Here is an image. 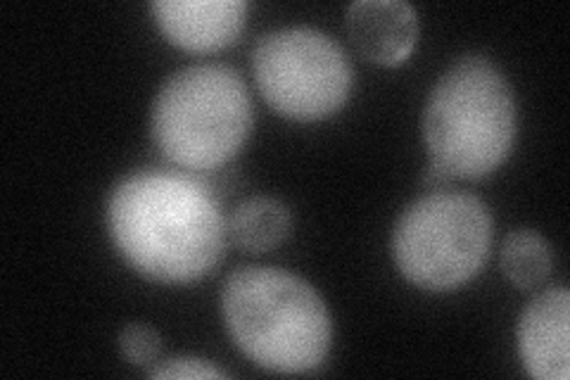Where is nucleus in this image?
Wrapping results in <instances>:
<instances>
[{"label": "nucleus", "instance_id": "nucleus-1", "mask_svg": "<svg viewBox=\"0 0 570 380\" xmlns=\"http://www.w3.org/2000/svg\"><path fill=\"white\" fill-rule=\"evenodd\" d=\"M107 228L119 255L159 283H193L217 269L226 220L203 178L142 169L121 178L107 201Z\"/></svg>", "mask_w": 570, "mask_h": 380}, {"label": "nucleus", "instance_id": "nucleus-2", "mask_svg": "<svg viewBox=\"0 0 570 380\" xmlns=\"http://www.w3.org/2000/svg\"><path fill=\"white\" fill-rule=\"evenodd\" d=\"M226 329L238 350L276 373H307L328 357L333 325L326 302L291 271L240 266L222 291Z\"/></svg>", "mask_w": 570, "mask_h": 380}, {"label": "nucleus", "instance_id": "nucleus-3", "mask_svg": "<svg viewBox=\"0 0 570 380\" xmlns=\"http://www.w3.org/2000/svg\"><path fill=\"white\" fill-rule=\"evenodd\" d=\"M423 136L454 178L492 174L515 140V98L502 69L483 56L456 60L428 96Z\"/></svg>", "mask_w": 570, "mask_h": 380}, {"label": "nucleus", "instance_id": "nucleus-4", "mask_svg": "<svg viewBox=\"0 0 570 380\" xmlns=\"http://www.w3.org/2000/svg\"><path fill=\"white\" fill-rule=\"evenodd\" d=\"M253 98L234 67L203 62L171 75L153 105V138L174 165L217 169L253 131Z\"/></svg>", "mask_w": 570, "mask_h": 380}, {"label": "nucleus", "instance_id": "nucleus-5", "mask_svg": "<svg viewBox=\"0 0 570 380\" xmlns=\"http://www.w3.org/2000/svg\"><path fill=\"white\" fill-rule=\"evenodd\" d=\"M492 247V214L480 197L433 191L409 205L392 231V257L406 281L444 293L471 281Z\"/></svg>", "mask_w": 570, "mask_h": 380}, {"label": "nucleus", "instance_id": "nucleus-6", "mask_svg": "<svg viewBox=\"0 0 570 380\" xmlns=\"http://www.w3.org/2000/svg\"><path fill=\"white\" fill-rule=\"evenodd\" d=\"M255 79L276 113L297 121L326 119L352 94L354 71L343 46L314 27L262 36L253 52Z\"/></svg>", "mask_w": 570, "mask_h": 380}, {"label": "nucleus", "instance_id": "nucleus-7", "mask_svg": "<svg viewBox=\"0 0 570 380\" xmlns=\"http://www.w3.org/2000/svg\"><path fill=\"white\" fill-rule=\"evenodd\" d=\"M519 350L525 371L538 380L570 376V295L563 288L534 298L519 321Z\"/></svg>", "mask_w": 570, "mask_h": 380}, {"label": "nucleus", "instance_id": "nucleus-8", "mask_svg": "<svg viewBox=\"0 0 570 380\" xmlns=\"http://www.w3.org/2000/svg\"><path fill=\"white\" fill-rule=\"evenodd\" d=\"M150 10L167 39L190 52L230 46L240 36L247 17L243 0H157Z\"/></svg>", "mask_w": 570, "mask_h": 380}, {"label": "nucleus", "instance_id": "nucleus-9", "mask_svg": "<svg viewBox=\"0 0 570 380\" xmlns=\"http://www.w3.org/2000/svg\"><path fill=\"white\" fill-rule=\"evenodd\" d=\"M356 50L379 65L404 62L419 41V14L404 0H356L347 10Z\"/></svg>", "mask_w": 570, "mask_h": 380}, {"label": "nucleus", "instance_id": "nucleus-10", "mask_svg": "<svg viewBox=\"0 0 570 380\" xmlns=\"http://www.w3.org/2000/svg\"><path fill=\"white\" fill-rule=\"evenodd\" d=\"M293 226L291 210L285 207L276 197L257 195L240 203L234 214L228 216L226 228L240 247L264 252L274 250L288 238Z\"/></svg>", "mask_w": 570, "mask_h": 380}, {"label": "nucleus", "instance_id": "nucleus-11", "mask_svg": "<svg viewBox=\"0 0 570 380\" xmlns=\"http://www.w3.org/2000/svg\"><path fill=\"white\" fill-rule=\"evenodd\" d=\"M551 247L538 231L521 228L507 235L502 245V269L519 288L540 285L551 274Z\"/></svg>", "mask_w": 570, "mask_h": 380}, {"label": "nucleus", "instance_id": "nucleus-12", "mask_svg": "<svg viewBox=\"0 0 570 380\" xmlns=\"http://www.w3.org/2000/svg\"><path fill=\"white\" fill-rule=\"evenodd\" d=\"M119 348L121 354L127 357L136 367H150L159 361L163 354V338L150 325L129 323L127 329L119 333Z\"/></svg>", "mask_w": 570, "mask_h": 380}, {"label": "nucleus", "instance_id": "nucleus-13", "mask_svg": "<svg viewBox=\"0 0 570 380\" xmlns=\"http://www.w3.org/2000/svg\"><path fill=\"white\" fill-rule=\"evenodd\" d=\"M150 378H184V380H212V378H226L224 371H219L209 361L200 357H174L163 361V364L150 369Z\"/></svg>", "mask_w": 570, "mask_h": 380}, {"label": "nucleus", "instance_id": "nucleus-14", "mask_svg": "<svg viewBox=\"0 0 570 380\" xmlns=\"http://www.w3.org/2000/svg\"><path fill=\"white\" fill-rule=\"evenodd\" d=\"M452 174L444 169L442 165H438V162H431V165H428V169L423 172V184L431 188V191H442V188H448L450 184H452Z\"/></svg>", "mask_w": 570, "mask_h": 380}]
</instances>
